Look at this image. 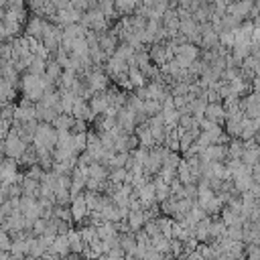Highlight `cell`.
I'll return each mask as SVG.
<instances>
[{"instance_id":"5bb4252c","label":"cell","mask_w":260,"mask_h":260,"mask_svg":"<svg viewBox=\"0 0 260 260\" xmlns=\"http://www.w3.org/2000/svg\"><path fill=\"white\" fill-rule=\"evenodd\" d=\"M35 108H37V118H39V122H53L55 116L61 114V112H57L53 106H49V104H45V102H41V100L35 104Z\"/></svg>"},{"instance_id":"f1b7e54d","label":"cell","mask_w":260,"mask_h":260,"mask_svg":"<svg viewBox=\"0 0 260 260\" xmlns=\"http://www.w3.org/2000/svg\"><path fill=\"white\" fill-rule=\"evenodd\" d=\"M10 126H12V122H8V120L0 118V140H4V138H6V134H8Z\"/></svg>"},{"instance_id":"7c38bea8","label":"cell","mask_w":260,"mask_h":260,"mask_svg":"<svg viewBox=\"0 0 260 260\" xmlns=\"http://www.w3.org/2000/svg\"><path fill=\"white\" fill-rule=\"evenodd\" d=\"M134 134L138 136L140 140V146H146V148H152L156 142H154V136H152V130L148 126V122H142V124H136L134 128Z\"/></svg>"},{"instance_id":"30bf717a","label":"cell","mask_w":260,"mask_h":260,"mask_svg":"<svg viewBox=\"0 0 260 260\" xmlns=\"http://www.w3.org/2000/svg\"><path fill=\"white\" fill-rule=\"evenodd\" d=\"M162 26L169 30V39L171 37H175L177 32H179V24H181V18H179V12H177V8H169L165 14H162Z\"/></svg>"},{"instance_id":"5b68a950","label":"cell","mask_w":260,"mask_h":260,"mask_svg":"<svg viewBox=\"0 0 260 260\" xmlns=\"http://www.w3.org/2000/svg\"><path fill=\"white\" fill-rule=\"evenodd\" d=\"M116 120H118V124L122 126V130L126 132V134H132L134 132V128H136V110H132L130 106H124V108H120L118 110V114H116Z\"/></svg>"},{"instance_id":"d4e9b609","label":"cell","mask_w":260,"mask_h":260,"mask_svg":"<svg viewBox=\"0 0 260 260\" xmlns=\"http://www.w3.org/2000/svg\"><path fill=\"white\" fill-rule=\"evenodd\" d=\"M142 110H144L146 116L150 118V116H156V114L162 112V104H160L158 100H144V108H142Z\"/></svg>"},{"instance_id":"8fae6325","label":"cell","mask_w":260,"mask_h":260,"mask_svg":"<svg viewBox=\"0 0 260 260\" xmlns=\"http://www.w3.org/2000/svg\"><path fill=\"white\" fill-rule=\"evenodd\" d=\"M205 116L217 124H225V106L223 102H209L207 108H205Z\"/></svg>"},{"instance_id":"8992f818","label":"cell","mask_w":260,"mask_h":260,"mask_svg":"<svg viewBox=\"0 0 260 260\" xmlns=\"http://www.w3.org/2000/svg\"><path fill=\"white\" fill-rule=\"evenodd\" d=\"M43 26H45V16H41V14H30L28 20H26V24H24V37L41 41V37H43Z\"/></svg>"},{"instance_id":"9c48e42d","label":"cell","mask_w":260,"mask_h":260,"mask_svg":"<svg viewBox=\"0 0 260 260\" xmlns=\"http://www.w3.org/2000/svg\"><path fill=\"white\" fill-rule=\"evenodd\" d=\"M87 102H89V108H91V112H93L95 116L104 114V112L108 110V106H110V100H108L106 89H98V91H93V95H91Z\"/></svg>"},{"instance_id":"ba28073f","label":"cell","mask_w":260,"mask_h":260,"mask_svg":"<svg viewBox=\"0 0 260 260\" xmlns=\"http://www.w3.org/2000/svg\"><path fill=\"white\" fill-rule=\"evenodd\" d=\"M71 114H73V118L85 120L87 124H91V122H93V118H95V114H93V112H91V108H89V102H87V100H83V98H77V100H75Z\"/></svg>"},{"instance_id":"d6986e66","label":"cell","mask_w":260,"mask_h":260,"mask_svg":"<svg viewBox=\"0 0 260 260\" xmlns=\"http://www.w3.org/2000/svg\"><path fill=\"white\" fill-rule=\"evenodd\" d=\"M45 73H47V77L51 79V81H59V77L63 75V65L55 59V57H51L49 61H47V69H45Z\"/></svg>"},{"instance_id":"4316f807","label":"cell","mask_w":260,"mask_h":260,"mask_svg":"<svg viewBox=\"0 0 260 260\" xmlns=\"http://www.w3.org/2000/svg\"><path fill=\"white\" fill-rule=\"evenodd\" d=\"M45 2H47V0H26V6H28V10H30V14H41Z\"/></svg>"},{"instance_id":"4fadbf2b","label":"cell","mask_w":260,"mask_h":260,"mask_svg":"<svg viewBox=\"0 0 260 260\" xmlns=\"http://www.w3.org/2000/svg\"><path fill=\"white\" fill-rule=\"evenodd\" d=\"M51 250H53V252H57V256H59V258L69 256V254H71L69 236H67V234H57V236H55V240H53V244H51Z\"/></svg>"},{"instance_id":"52a82bcc","label":"cell","mask_w":260,"mask_h":260,"mask_svg":"<svg viewBox=\"0 0 260 260\" xmlns=\"http://www.w3.org/2000/svg\"><path fill=\"white\" fill-rule=\"evenodd\" d=\"M254 8V0H234L228 4V12L234 14L236 18L244 20V18H250V12Z\"/></svg>"},{"instance_id":"1f68e13d","label":"cell","mask_w":260,"mask_h":260,"mask_svg":"<svg viewBox=\"0 0 260 260\" xmlns=\"http://www.w3.org/2000/svg\"><path fill=\"white\" fill-rule=\"evenodd\" d=\"M2 106H4V104H2V102H0V112H2Z\"/></svg>"},{"instance_id":"ac0fdd59","label":"cell","mask_w":260,"mask_h":260,"mask_svg":"<svg viewBox=\"0 0 260 260\" xmlns=\"http://www.w3.org/2000/svg\"><path fill=\"white\" fill-rule=\"evenodd\" d=\"M85 32L87 28L81 22H71L63 26V39H79V37H85Z\"/></svg>"},{"instance_id":"9a60e30c","label":"cell","mask_w":260,"mask_h":260,"mask_svg":"<svg viewBox=\"0 0 260 260\" xmlns=\"http://www.w3.org/2000/svg\"><path fill=\"white\" fill-rule=\"evenodd\" d=\"M18 98V87H14L8 79H0V102L6 104V102H16Z\"/></svg>"},{"instance_id":"6da1fadb","label":"cell","mask_w":260,"mask_h":260,"mask_svg":"<svg viewBox=\"0 0 260 260\" xmlns=\"http://www.w3.org/2000/svg\"><path fill=\"white\" fill-rule=\"evenodd\" d=\"M57 138H59V130L51 122H39V128H37V134H35L32 144L45 146V148L53 150L57 146Z\"/></svg>"},{"instance_id":"7402d4cb","label":"cell","mask_w":260,"mask_h":260,"mask_svg":"<svg viewBox=\"0 0 260 260\" xmlns=\"http://www.w3.org/2000/svg\"><path fill=\"white\" fill-rule=\"evenodd\" d=\"M45 69H47V61H45L43 57H39V55H32V59H30L26 71H28V73H35V75H43Z\"/></svg>"},{"instance_id":"ffe728a7","label":"cell","mask_w":260,"mask_h":260,"mask_svg":"<svg viewBox=\"0 0 260 260\" xmlns=\"http://www.w3.org/2000/svg\"><path fill=\"white\" fill-rule=\"evenodd\" d=\"M73 122H75V118H73V114H67V112H61V114H57L55 116V120L51 122L57 130H71V126H73Z\"/></svg>"},{"instance_id":"3957f363","label":"cell","mask_w":260,"mask_h":260,"mask_svg":"<svg viewBox=\"0 0 260 260\" xmlns=\"http://www.w3.org/2000/svg\"><path fill=\"white\" fill-rule=\"evenodd\" d=\"M69 209H71V215H73V223H77V225H79V223H83V221L87 219V215H89V207H87L85 195H83V193L73 195Z\"/></svg>"},{"instance_id":"277c9868","label":"cell","mask_w":260,"mask_h":260,"mask_svg":"<svg viewBox=\"0 0 260 260\" xmlns=\"http://www.w3.org/2000/svg\"><path fill=\"white\" fill-rule=\"evenodd\" d=\"M232 183H234V187H236L238 193L248 191V189L252 187V183H254V179H252V167L244 165L240 171H236V173L232 175Z\"/></svg>"},{"instance_id":"484cf974","label":"cell","mask_w":260,"mask_h":260,"mask_svg":"<svg viewBox=\"0 0 260 260\" xmlns=\"http://www.w3.org/2000/svg\"><path fill=\"white\" fill-rule=\"evenodd\" d=\"M35 205H37V197H30V195H20V199H18V207H20V211H22V213L30 211Z\"/></svg>"},{"instance_id":"2e32d148","label":"cell","mask_w":260,"mask_h":260,"mask_svg":"<svg viewBox=\"0 0 260 260\" xmlns=\"http://www.w3.org/2000/svg\"><path fill=\"white\" fill-rule=\"evenodd\" d=\"M20 187H22V195L39 197V187H41V181L24 173V177H22V181H20Z\"/></svg>"},{"instance_id":"e0dca14e","label":"cell","mask_w":260,"mask_h":260,"mask_svg":"<svg viewBox=\"0 0 260 260\" xmlns=\"http://www.w3.org/2000/svg\"><path fill=\"white\" fill-rule=\"evenodd\" d=\"M110 175V169L100 162V160H93L91 165H87V177H93V179H100V181H106Z\"/></svg>"},{"instance_id":"44dd1931","label":"cell","mask_w":260,"mask_h":260,"mask_svg":"<svg viewBox=\"0 0 260 260\" xmlns=\"http://www.w3.org/2000/svg\"><path fill=\"white\" fill-rule=\"evenodd\" d=\"M128 77H130V81H132V85L134 87H140V85H146V75L142 73V69L140 67H136V65H130L128 67Z\"/></svg>"},{"instance_id":"83f0119b","label":"cell","mask_w":260,"mask_h":260,"mask_svg":"<svg viewBox=\"0 0 260 260\" xmlns=\"http://www.w3.org/2000/svg\"><path fill=\"white\" fill-rule=\"evenodd\" d=\"M89 128H87V122L85 120H79V118H75V122H73V126H71V132L73 134H77V132H87Z\"/></svg>"},{"instance_id":"7a4b0ae2","label":"cell","mask_w":260,"mask_h":260,"mask_svg":"<svg viewBox=\"0 0 260 260\" xmlns=\"http://www.w3.org/2000/svg\"><path fill=\"white\" fill-rule=\"evenodd\" d=\"M175 57L179 59L181 67H185V69H187L195 59H199V57H201V47H199L197 43L185 41V43L177 45V49H175Z\"/></svg>"},{"instance_id":"4dcf8cb0","label":"cell","mask_w":260,"mask_h":260,"mask_svg":"<svg viewBox=\"0 0 260 260\" xmlns=\"http://www.w3.org/2000/svg\"><path fill=\"white\" fill-rule=\"evenodd\" d=\"M0 79H2V65H0Z\"/></svg>"},{"instance_id":"603a6c76","label":"cell","mask_w":260,"mask_h":260,"mask_svg":"<svg viewBox=\"0 0 260 260\" xmlns=\"http://www.w3.org/2000/svg\"><path fill=\"white\" fill-rule=\"evenodd\" d=\"M160 116H162V120H165L167 126H177L181 112H179V108H167V110L160 112Z\"/></svg>"},{"instance_id":"f546056e","label":"cell","mask_w":260,"mask_h":260,"mask_svg":"<svg viewBox=\"0 0 260 260\" xmlns=\"http://www.w3.org/2000/svg\"><path fill=\"white\" fill-rule=\"evenodd\" d=\"M4 219H6V213H4V211H2V209H0V225H2V223H4Z\"/></svg>"},{"instance_id":"cb8c5ba5","label":"cell","mask_w":260,"mask_h":260,"mask_svg":"<svg viewBox=\"0 0 260 260\" xmlns=\"http://www.w3.org/2000/svg\"><path fill=\"white\" fill-rule=\"evenodd\" d=\"M126 177H128V169H126V167H116V169H110V175H108V179H110L112 183H116V185L126 183Z\"/></svg>"}]
</instances>
